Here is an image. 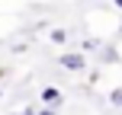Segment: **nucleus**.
Returning a JSON list of instances; mask_svg holds the SVG:
<instances>
[{
	"instance_id": "obj_6",
	"label": "nucleus",
	"mask_w": 122,
	"mask_h": 115,
	"mask_svg": "<svg viewBox=\"0 0 122 115\" xmlns=\"http://www.w3.org/2000/svg\"><path fill=\"white\" fill-rule=\"evenodd\" d=\"M93 48H97V38H87V42H84V51H93ZM84 51H80V55H84Z\"/></svg>"
},
{
	"instance_id": "obj_8",
	"label": "nucleus",
	"mask_w": 122,
	"mask_h": 115,
	"mask_svg": "<svg viewBox=\"0 0 122 115\" xmlns=\"http://www.w3.org/2000/svg\"><path fill=\"white\" fill-rule=\"evenodd\" d=\"M39 115H58L55 109H42V112H39Z\"/></svg>"
},
{
	"instance_id": "obj_7",
	"label": "nucleus",
	"mask_w": 122,
	"mask_h": 115,
	"mask_svg": "<svg viewBox=\"0 0 122 115\" xmlns=\"http://www.w3.org/2000/svg\"><path fill=\"white\" fill-rule=\"evenodd\" d=\"M13 115H36V109H32V106H26V109H19V112H13Z\"/></svg>"
},
{
	"instance_id": "obj_1",
	"label": "nucleus",
	"mask_w": 122,
	"mask_h": 115,
	"mask_svg": "<svg viewBox=\"0 0 122 115\" xmlns=\"http://www.w3.org/2000/svg\"><path fill=\"white\" fill-rule=\"evenodd\" d=\"M58 64L64 67V70H84V67H87V58L80 55V51H67V55L58 58Z\"/></svg>"
},
{
	"instance_id": "obj_4",
	"label": "nucleus",
	"mask_w": 122,
	"mask_h": 115,
	"mask_svg": "<svg viewBox=\"0 0 122 115\" xmlns=\"http://www.w3.org/2000/svg\"><path fill=\"white\" fill-rule=\"evenodd\" d=\"M109 102H112V106H122V90H112V93H109Z\"/></svg>"
},
{
	"instance_id": "obj_9",
	"label": "nucleus",
	"mask_w": 122,
	"mask_h": 115,
	"mask_svg": "<svg viewBox=\"0 0 122 115\" xmlns=\"http://www.w3.org/2000/svg\"><path fill=\"white\" fill-rule=\"evenodd\" d=\"M116 6H119V10H122V0H116Z\"/></svg>"
},
{
	"instance_id": "obj_3",
	"label": "nucleus",
	"mask_w": 122,
	"mask_h": 115,
	"mask_svg": "<svg viewBox=\"0 0 122 115\" xmlns=\"http://www.w3.org/2000/svg\"><path fill=\"white\" fill-rule=\"evenodd\" d=\"M48 42H51V45H64V42H67V32H64V29H51V32H48Z\"/></svg>"
},
{
	"instance_id": "obj_2",
	"label": "nucleus",
	"mask_w": 122,
	"mask_h": 115,
	"mask_svg": "<svg viewBox=\"0 0 122 115\" xmlns=\"http://www.w3.org/2000/svg\"><path fill=\"white\" fill-rule=\"evenodd\" d=\"M39 96H42L45 109H55V112H58V106L64 102V96H61V90H58V86H45V90L39 93Z\"/></svg>"
},
{
	"instance_id": "obj_5",
	"label": "nucleus",
	"mask_w": 122,
	"mask_h": 115,
	"mask_svg": "<svg viewBox=\"0 0 122 115\" xmlns=\"http://www.w3.org/2000/svg\"><path fill=\"white\" fill-rule=\"evenodd\" d=\"M100 61H116V51H112V48H106V51H100Z\"/></svg>"
}]
</instances>
